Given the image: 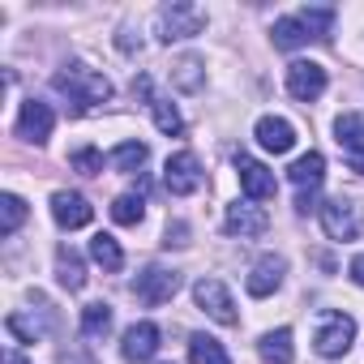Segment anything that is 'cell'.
<instances>
[{
  "instance_id": "6da1fadb",
  "label": "cell",
  "mask_w": 364,
  "mask_h": 364,
  "mask_svg": "<svg viewBox=\"0 0 364 364\" xmlns=\"http://www.w3.org/2000/svg\"><path fill=\"white\" fill-rule=\"evenodd\" d=\"M52 86H56V95H65V99L73 103V112H90V107H99V103H107V99H112V82H107L99 69L82 65V60H73V65L56 69Z\"/></svg>"
},
{
  "instance_id": "7a4b0ae2",
  "label": "cell",
  "mask_w": 364,
  "mask_h": 364,
  "mask_svg": "<svg viewBox=\"0 0 364 364\" xmlns=\"http://www.w3.org/2000/svg\"><path fill=\"white\" fill-rule=\"evenodd\" d=\"M206 31V9L202 5H189V0H171L154 14V35L163 43H176V39H193Z\"/></svg>"
},
{
  "instance_id": "3957f363",
  "label": "cell",
  "mask_w": 364,
  "mask_h": 364,
  "mask_svg": "<svg viewBox=\"0 0 364 364\" xmlns=\"http://www.w3.org/2000/svg\"><path fill=\"white\" fill-rule=\"evenodd\" d=\"M317 215H321V228H326L330 240H360L364 236V202H355V198L338 193Z\"/></svg>"
},
{
  "instance_id": "277c9868",
  "label": "cell",
  "mask_w": 364,
  "mask_h": 364,
  "mask_svg": "<svg viewBox=\"0 0 364 364\" xmlns=\"http://www.w3.org/2000/svg\"><path fill=\"white\" fill-rule=\"evenodd\" d=\"M351 343H355V321H351L347 313H338V309H326V313L317 317V334H313L317 355L338 360V355L351 351Z\"/></svg>"
},
{
  "instance_id": "5b68a950",
  "label": "cell",
  "mask_w": 364,
  "mask_h": 364,
  "mask_svg": "<svg viewBox=\"0 0 364 364\" xmlns=\"http://www.w3.org/2000/svg\"><path fill=\"white\" fill-rule=\"evenodd\" d=\"M202 180H206V171H202L193 150H180V154H171L163 163V185H167L171 198H193L202 189Z\"/></svg>"
},
{
  "instance_id": "8992f818",
  "label": "cell",
  "mask_w": 364,
  "mask_h": 364,
  "mask_svg": "<svg viewBox=\"0 0 364 364\" xmlns=\"http://www.w3.org/2000/svg\"><path fill=\"white\" fill-rule=\"evenodd\" d=\"M176 291H180V274L167 270V266H146V270L133 279V296H137L141 304H150V309L167 304Z\"/></svg>"
},
{
  "instance_id": "52a82bcc",
  "label": "cell",
  "mask_w": 364,
  "mask_h": 364,
  "mask_svg": "<svg viewBox=\"0 0 364 364\" xmlns=\"http://www.w3.org/2000/svg\"><path fill=\"white\" fill-rule=\"evenodd\" d=\"M193 300H198V309L206 313V317H215L219 326H236L240 317H236V300H232V291L219 283V279H198L193 283Z\"/></svg>"
},
{
  "instance_id": "ba28073f",
  "label": "cell",
  "mask_w": 364,
  "mask_h": 364,
  "mask_svg": "<svg viewBox=\"0 0 364 364\" xmlns=\"http://www.w3.org/2000/svg\"><path fill=\"white\" fill-rule=\"evenodd\" d=\"M236 176H240V189L249 193V202H266V198H274V189H279L274 171H270L266 163H257L253 154H236Z\"/></svg>"
},
{
  "instance_id": "9c48e42d",
  "label": "cell",
  "mask_w": 364,
  "mask_h": 364,
  "mask_svg": "<svg viewBox=\"0 0 364 364\" xmlns=\"http://www.w3.org/2000/svg\"><path fill=\"white\" fill-rule=\"evenodd\" d=\"M287 90H291V99H300V103H317V99L326 95V69H321L317 60H296V65H287Z\"/></svg>"
},
{
  "instance_id": "30bf717a",
  "label": "cell",
  "mask_w": 364,
  "mask_h": 364,
  "mask_svg": "<svg viewBox=\"0 0 364 364\" xmlns=\"http://www.w3.org/2000/svg\"><path fill=\"white\" fill-rule=\"evenodd\" d=\"M52 129H56V112H52L43 99H26L22 112H18V137L43 146V141L52 137Z\"/></svg>"
},
{
  "instance_id": "8fae6325",
  "label": "cell",
  "mask_w": 364,
  "mask_h": 364,
  "mask_svg": "<svg viewBox=\"0 0 364 364\" xmlns=\"http://www.w3.org/2000/svg\"><path fill=\"white\" fill-rule=\"evenodd\" d=\"M223 223H228V232H232V236H240V240H257V236H266L270 215H266L257 202H232Z\"/></svg>"
},
{
  "instance_id": "7c38bea8",
  "label": "cell",
  "mask_w": 364,
  "mask_h": 364,
  "mask_svg": "<svg viewBox=\"0 0 364 364\" xmlns=\"http://www.w3.org/2000/svg\"><path fill=\"white\" fill-rule=\"evenodd\" d=\"M159 326L154 321H133L129 330H124V338H120V355L129 360V364H146V360H154V351H159Z\"/></svg>"
},
{
  "instance_id": "4fadbf2b",
  "label": "cell",
  "mask_w": 364,
  "mask_h": 364,
  "mask_svg": "<svg viewBox=\"0 0 364 364\" xmlns=\"http://www.w3.org/2000/svg\"><path fill=\"white\" fill-rule=\"evenodd\" d=\"M283 274H287V262L283 257H274V253H266L253 270H249V279H245V287H249V296H270V291H279V283H283Z\"/></svg>"
},
{
  "instance_id": "5bb4252c",
  "label": "cell",
  "mask_w": 364,
  "mask_h": 364,
  "mask_svg": "<svg viewBox=\"0 0 364 364\" xmlns=\"http://www.w3.org/2000/svg\"><path fill=\"white\" fill-rule=\"evenodd\" d=\"M253 133H257L262 150H270V154H287V150L296 146V129H291V120H283V116H262Z\"/></svg>"
},
{
  "instance_id": "9a60e30c",
  "label": "cell",
  "mask_w": 364,
  "mask_h": 364,
  "mask_svg": "<svg viewBox=\"0 0 364 364\" xmlns=\"http://www.w3.org/2000/svg\"><path fill=\"white\" fill-rule=\"evenodd\" d=\"M52 219L73 232V228H86V223L95 219V206H90L82 193H56V198H52Z\"/></svg>"
},
{
  "instance_id": "2e32d148",
  "label": "cell",
  "mask_w": 364,
  "mask_h": 364,
  "mask_svg": "<svg viewBox=\"0 0 364 364\" xmlns=\"http://www.w3.org/2000/svg\"><path fill=\"white\" fill-rule=\"evenodd\" d=\"M287 176H291V185H296L300 193H317L321 180H326V159H321L317 150H309V154H300V159L287 167Z\"/></svg>"
},
{
  "instance_id": "e0dca14e",
  "label": "cell",
  "mask_w": 364,
  "mask_h": 364,
  "mask_svg": "<svg viewBox=\"0 0 364 364\" xmlns=\"http://www.w3.org/2000/svg\"><path fill=\"white\" fill-rule=\"evenodd\" d=\"M334 141L351 150V159H364V112H343L334 120Z\"/></svg>"
},
{
  "instance_id": "ac0fdd59",
  "label": "cell",
  "mask_w": 364,
  "mask_h": 364,
  "mask_svg": "<svg viewBox=\"0 0 364 364\" xmlns=\"http://www.w3.org/2000/svg\"><path fill=\"white\" fill-rule=\"evenodd\" d=\"M56 279H60V287H69V291H82V287H86V266H82L77 249H69V245L56 249Z\"/></svg>"
},
{
  "instance_id": "d6986e66",
  "label": "cell",
  "mask_w": 364,
  "mask_h": 364,
  "mask_svg": "<svg viewBox=\"0 0 364 364\" xmlns=\"http://www.w3.org/2000/svg\"><path fill=\"white\" fill-rule=\"evenodd\" d=\"M262 360H266V364H291V360H296V347H291V330H287V326L262 334Z\"/></svg>"
},
{
  "instance_id": "ffe728a7",
  "label": "cell",
  "mask_w": 364,
  "mask_h": 364,
  "mask_svg": "<svg viewBox=\"0 0 364 364\" xmlns=\"http://www.w3.org/2000/svg\"><path fill=\"white\" fill-rule=\"evenodd\" d=\"M296 18H300V26L309 31V39H313V43H326V39H330V31H334V9H330V5L300 9Z\"/></svg>"
},
{
  "instance_id": "44dd1931",
  "label": "cell",
  "mask_w": 364,
  "mask_h": 364,
  "mask_svg": "<svg viewBox=\"0 0 364 364\" xmlns=\"http://www.w3.org/2000/svg\"><path fill=\"white\" fill-rule=\"evenodd\" d=\"M270 39H274V48H283V52H296V48L313 43V39H309V31L300 26V18H296V14H291V18H279V22H274V31H270Z\"/></svg>"
},
{
  "instance_id": "7402d4cb",
  "label": "cell",
  "mask_w": 364,
  "mask_h": 364,
  "mask_svg": "<svg viewBox=\"0 0 364 364\" xmlns=\"http://www.w3.org/2000/svg\"><path fill=\"white\" fill-rule=\"evenodd\" d=\"M82 334L86 338H107L112 334V304H103V300L86 304L82 309Z\"/></svg>"
},
{
  "instance_id": "603a6c76",
  "label": "cell",
  "mask_w": 364,
  "mask_h": 364,
  "mask_svg": "<svg viewBox=\"0 0 364 364\" xmlns=\"http://www.w3.org/2000/svg\"><path fill=\"white\" fill-rule=\"evenodd\" d=\"M189 360H193V364H232L228 351H223V343L210 338V334H193V338H189Z\"/></svg>"
},
{
  "instance_id": "cb8c5ba5",
  "label": "cell",
  "mask_w": 364,
  "mask_h": 364,
  "mask_svg": "<svg viewBox=\"0 0 364 364\" xmlns=\"http://www.w3.org/2000/svg\"><path fill=\"white\" fill-rule=\"evenodd\" d=\"M90 257H95V262H99L107 274H116V270L124 266V253H120V245H116L107 232H99V236L90 240Z\"/></svg>"
},
{
  "instance_id": "d4e9b609",
  "label": "cell",
  "mask_w": 364,
  "mask_h": 364,
  "mask_svg": "<svg viewBox=\"0 0 364 364\" xmlns=\"http://www.w3.org/2000/svg\"><path fill=\"white\" fill-rule=\"evenodd\" d=\"M141 215H146V202H141L137 193H120V198L112 202V219H116L120 228H137Z\"/></svg>"
},
{
  "instance_id": "484cf974",
  "label": "cell",
  "mask_w": 364,
  "mask_h": 364,
  "mask_svg": "<svg viewBox=\"0 0 364 364\" xmlns=\"http://www.w3.org/2000/svg\"><path fill=\"white\" fill-rule=\"evenodd\" d=\"M5 330H9V334H14L18 343H39V338L48 334V326H43L39 317H26V313H9Z\"/></svg>"
},
{
  "instance_id": "4316f807",
  "label": "cell",
  "mask_w": 364,
  "mask_h": 364,
  "mask_svg": "<svg viewBox=\"0 0 364 364\" xmlns=\"http://www.w3.org/2000/svg\"><path fill=\"white\" fill-rule=\"evenodd\" d=\"M22 223H26V202L18 193H5V198H0V232L14 236Z\"/></svg>"
},
{
  "instance_id": "83f0119b",
  "label": "cell",
  "mask_w": 364,
  "mask_h": 364,
  "mask_svg": "<svg viewBox=\"0 0 364 364\" xmlns=\"http://www.w3.org/2000/svg\"><path fill=\"white\" fill-rule=\"evenodd\" d=\"M146 154H150V150H146L141 141H120V146L112 150V167H116V171H137V167L146 163Z\"/></svg>"
},
{
  "instance_id": "f1b7e54d",
  "label": "cell",
  "mask_w": 364,
  "mask_h": 364,
  "mask_svg": "<svg viewBox=\"0 0 364 364\" xmlns=\"http://www.w3.org/2000/svg\"><path fill=\"white\" fill-rule=\"evenodd\" d=\"M150 116H154V124L163 129V133H180L185 129V120H180V112L167 103V99H159V95H150Z\"/></svg>"
},
{
  "instance_id": "f546056e",
  "label": "cell",
  "mask_w": 364,
  "mask_h": 364,
  "mask_svg": "<svg viewBox=\"0 0 364 364\" xmlns=\"http://www.w3.org/2000/svg\"><path fill=\"white\" fill-rule=\"evenodd\" d=\"M171 77H176V86H180V90H198V86H202V60H198V56L176 60Z\"/></svg>"
},
{
  "instance_id": "4dcf8cb0",
  "label": "cell",
  "mask_w": 364,
  "mask_h": 364,
  "mask_svg": "<svg viewBox=\"0 0 364 364\" xmlns=\"http://www.w3.org/2000/svg\"><path fill=\"white\" fill-rule=\"evenodd\" d=\"M69 167L82 171V176H99V171H103V154H99L95 146H77V150L69 154Z\"/></svg>"
},
{
  "instance_id": "1f68e13d",
  "label": "cell",
  "mask_w": 364,
  "mask_h": 364,
  "mask_svg": "<svg viewBox=\"0 0 364 364\" xmlns=\"http://www.w3.org/2000/svg\"><path fill=\"white\" fill-rule=\"evenodd\" d=\"M56 364H99V360H95L86 347H65V351L56 355Z\"/></svg>"
},
{
  "instance_id": "d6a6232c",
  "label": "cell",
  "mask_w": 364,
  "mask_h": 364,
  "mask_svg": "<svg viewBox=\"0 0 364 364\" xmlns=\"http://www.w3.org/2000/svg\"><path fill=\"white\" fill-rule=\"evenodd\" d=\"M347 274H351V283H355V287H364V253H360V257H351V270H347Z\"/></svg>"
},
{
  "instance_id": "836d02e7",
  "label": "cell",
  "mask_w": 364,
  "mask_h": 364,
  "mask_svg": "<svg viewBox=\"0 0 364 364\" xmlns=\"http://www.w3.org/2000/svg\"><path fill=\"white\" fill-rule=\"evenodd\" d=\"M163 245H189L185 240V223H176V228H167V240Z\"/></svg>"
},
{
  "instance_id": "e575fe53",
  "label": "cell",
  "mask_w": 364,
  "mask_h": 364,
  "mask_svg": "<svg viewBox=\"0 0 364 364\" xmlns=\"http://www.w3.org/2000/svg\"><path fill=\"white\" fill-rule=\"evenodd\" d=\"M5 364H31V360H26V355H18V351H9V355H5Z\"/></svg>"
}]
</instances>
